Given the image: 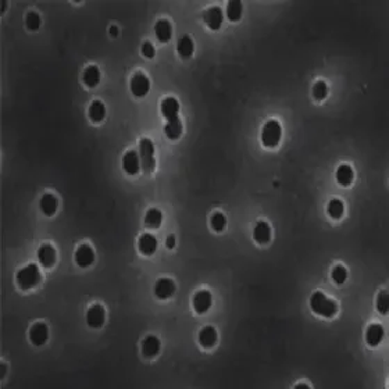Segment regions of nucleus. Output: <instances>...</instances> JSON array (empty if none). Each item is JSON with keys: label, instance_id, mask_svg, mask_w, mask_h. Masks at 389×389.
<instances>
[{"label": "nucleus", "instance_id": "4c0bfd02", "mask_svg": "<svg viewBox=\"0 0 389 389\" xmlns=\"http://www.w3.org/2000/svg\"><path fill=\"white\" fill-rule=\"evenodd\" d=\"M110 35H113V36H117V35H118V28H117L115 25L110 27Z\"/></svg>", "mask_w": 389, "mask_h": 389}, {"label": "nucleus", "instance_id": "c756f323", "mask_svg": "<svg viewBox=\"0 0 389 389\" xmlns=\"http://www.w3.org/2000/svg\"><path fill=\"white\" fill-rule=\"evenodd\" d=\"M328 85L325 81H317L313 85V96L317 100H325L328 96Z\"/></svg>", "mask_w": 389, "mask_h": 389}, {"label": "nucleus", "instance_id": "9b49d317", "mask_svg": "<svg viewBox=\"0 0 389 389\" xmlns=\"http://www.w3.org/2000/svg\"><path fill=\"white\" fill-rule=\"evenodd\" d=\"M75 263L79 267H91L95 263V250L89 245H81L75 252Z\"/></svg>", "mask_w": 389, "mask_h": 389}, {"label": "nucleus", "instance_id": "6e6552de", "mask_svg": "<svg viewBox=\"0 0 389 389\" xmlns=\"http://www.w3.org/2000/svg\"><path fill=\"white\" fill-rule=\"evenodd\" d=\"M106 321V312L101 304H93L88 309L87 312V324L88 327L97 330L103 327V324Z\"/></svg>", "mask_w": 389, "mask_h": 389}, {"label": "nucleus", "instance_id": "a211bd4d", "mask_svg": "<svg viewBox=\"0 0 389 389\" xmlns=\"http://www.w3.org/2000/svg\"><path fill=\"white\" fill-rule=\"evenodd\" d=\"M39 207H40V212L44 213L45 216H54L58 209V199L54 196L53 193H45L44 196L40 197Z\"/></svg>", "mask_w": 389, "mask_h": 389}, {"label": "nucleus", "instance_id": "f8f14e48", "mask_svg": "<svg viewBox=\"0 0 389 389\" xmlns=\"http://www.w3.org/2000/svg\"><path fill=\"white\" fill-rule=\"evenodd\" d=\"M160 110H161V114L167 121L175 120V118H178V114H179V101L173 96L166 97L160 105Z\"/></svg>", "mask_w": 389, "mask_h": 389}, {"label": "nucleus", "instance_id": "412c9836", "mask_svg": "<svg viewBox=\"0 0 389 389\" xmlns=\"http://www.w3.org/2000/svg\"><path fill=\"white\" fill-rule=\"evenodd\" d=\"M217 339H218V335H217V330L214 327L207 325V327L202 328L200 332H199V342H200V345L204 349L214 347V345L217 343Z\"/></svg>", "mask_w": 389, "mask_h": 389}, {"label": "nucleus", "instance_id": "423d86ee", "mask_svg": "<svg viewBox=\"0 0 389 389\" xmlns=\"http://www.w3.org/2000/svg\"><path fill=\"white\" fill-rule=\"evenodd\" d=\"M203 21L207 25V28L212 31H218L224 23V13L220 6H212L203 13Z\"/></svg>", "mask_w": 389, "mask_h": 389}, {"label": "nucleus", "instance_id": "b1692460", "mask_svg": "<svg viewBox=\"0 0 389 389\" xmlns=\"http://www.w3.org/2000/svg\"><path fill=\"white\" fill-rule=\"evenodd\" d=\"M177 50L183 60L192 57L193 52H195V45H193L192 38L189 35H183L182 38L178 40Z\"/></svg>", "mask_w": 389, "mask_h": 389}, {"label": "nucleus", "instance_id": "72a5a7b5", "mask_svg": "<svg viewBox=\"0 0 389 389\" xmlns=\"http://www.w3.org/2000/svg\"><path fill=\"white\" fill-rule=\"evenodd\" d=\"M40 24H42V19H40V15L36 13V11H29L27 17H25V25L29 31H38L40 28Z\"/></svg>", "mask_w": 389, "mask_h": 389}, {"label": "nucleus", "instance_id": "0eeeda50", "mask_svg": "<svg viewBox=\"0 0 389 389\" xmlns=\"http://www.w3.org/2000/svg\"><path fill=\"white\" fill-rule=\"evenodd\" d=\"M122 168L128 175H136L142 170L139 153L136 150H127L122 156Z\"/></svg>", "mask_w": 389, "mask_h": 389}, {"label": "nucleus", "instance_id": "f3484780", "mask_svg": "<svg viewBox=\"0 0 389 389\" xmlns=\"http://www.w3.org/2000/svg\"><path fill=\"white\" fill-rule=\"evenodd\" d=\"M56 259H57V255H56V250L52 245H42L39 246L38 249V260L42 267H52V265L56 263Z\"/></svg>", "mask_w": 389, "mask_h": 389}, {"label": "nucleus", "instance_id": "20e7f679", "mask_svg": "<svg viewBox=\"0 0 389 389\" xmlns=\"http://www.w3.org/2000/svg\"><path fill=\"white\" fill-rule=\"evenodd\" d=\"M139 157L142 164V171L145 174H152L156 168L154 160V145L149 138H142L139 142Z\"/></svg>", "mask_w": 389, "mask_h": 389}, {"label": "nucleus", "instance_id": "e433bc0d", "mask_svg": "<svg viewBox=\"0 0 389 389\" xmlns=\"http://www.w3.org/2000/svg\"><path fill=\"white\" fill-rule=\"evenodd\" d=\"M293 389H310V386L308 384H304V382H299V384L295 385Z\"/></svg>", "mask_w": 389, "mask_h": 389}, {"label": "nucleus", "instance_id": "5701e85b", "mask_svg": "<svg viewBox=\"0 0 389 389\" xmlns=\"http://www.w3.org/2000/svg\"><path fill=\"white\" fill-rule=\"evenodd\" d=\"M353 178H355V173L349 164H341L336 168V182L341 187H349L353 182Z\"/></svg>", "mask_w": 389, "mask_h": 389}, {"label": "nucleus", "instance_id": "6ab92c4d", "mask_svg": "<svg viewBox=\"0 0 389 389\" xmlns=\"http://www.w3.org/2000/svg\"><path fill=\"white\" fill-rule=\"evenodd\" d=\"M253 239L260 245H267L271 240V227L269 222L259 221L253 230Z\"/></svg>", "mask_w": 389, "mask_h": 389}, {"label": "nucleus", "instance_id": "a878e982", "mask_svg": "<svg viewBox=\"0 0 389 389\" xmlns=\"http://www.w3.org/2000/svg\"><path fill=\"white\" fill-rule=\"evenodd\" d=\"M183 131V125L179 118L167 121V124L164 125V134L170 140H177L181 138Z\"/></svg>", "mask_w": 389, "mask_h": 389}, {"label": "nucleus", "instance_id": "f03ea898", "mask_svg": "<svg viewBox=\"0 0 389 389\" xmlns=\"http://www.w3.org/2000/svg\"><path fill=\"white\" fill-rule=\"evenodd\" d=\"M42 279V275H40V270L36 264L31 263L27 267H23L19 270L17 275H15V281H17V285L23 291H28V289L35 288L36 285H39Z\"/></svg>", "mask_w": 389, "mask_h": 389}, {"label": "nucleus", "instance_id": "2eb2a0df", "mask_svg": "<svg viewBox=\"0 0 389 389\" xmlns=\"http://www.w3.org/2000/svg\"><path fill=\"white\" fill-rule=\"evenodd\" d=\"M154 32L161 44H167L173 38V25L168 19L160 18L154 25Z\"/></svg>", "mask_w": 389, "mask_h": 389}, {"label": "nucleus", "instance_id": "ddd939ff", "mask_svg": "<svg viewBox=\"0 0 389 389\" xmlns=\"http://www.w3.org/2000/svg\"><path fill=\"white\" fill-rule=\"evenodd\" d=\"M175 283L170 278H160L154 285V295L159 299H170L175 293Z\"/></svg>", "mask_w": 389, "mask_h": 389}, {"label": "nucleus", "instance_id": "c85d7f7f", "mask_svg": "<svg viewBox=\"0 0 389 389\" xmlns=\"http://www.w3.org/2000/svg\"><path fill=\"white\" fill-rule=\"evenodd\" d=\"M327 212L332 220H341L343 217V213H345V204L339 199H332L328 203Z\"/></svg>", "mask_w": 389, "mask_h": 389}, {"label": "nucleus", "instance_id": "2f4dec72", "mask_svg": "<svg viewBox=\"0 0 389 389\" xmlns=\"http://www.w3.org/2000/svg\"><path fill=\"white\" fill-rule=\"evenodd\" d=\"M375 308L377 310L385 316V314H388L389 313V293L382 291V292L378 293V296H377V302H375Z\"/></svg>", "mask_w": 389, "mask_h": 389}, {"label": "nucleus", "instance_id": "473e14b6", "mask_svg": "<svg viewBox=\"0 0 389 389\" xmlns=\"http://www.w3.org/2000/svg\"><path fill=\"white\" fill-rule=\"evenodd\" d=\"M210 226L216 232H222L227 227V217L222 213H214L210 218Z\"/></svg>", "mask_w": 389, "mask_h": 389}, {"label": "nucleus", "instance_id": "7ed1b4c3", "mask_svg": "<svg viewBox=\"0 0 389 389\" xmlns=\"http://www.w3.org/2000/svg\"><path fill=\"white\" fill-rule=\"evenodd\" d=\"M282 138V125L277 120H269L261 130V142L265 148H277Z\"/></svg>", "mask_w": 389, "mask_h": 389}, {"label": "nucleus", "instance_id": "dca6fc26", "mask_svg": "<svg viewBox=\"0 0 389 389\" xmlns=\"http://www.w3.org/2000/svg\"><path fill=\"white\" fill-rule=\"evenodd\" d=\"M385 336V330L381 324H371L365 331V342L371 347L378 346Z\"/></svg>", "mask_w": 389, "mask_h": 389}, {"label": "nucleus", "instance_id": "cd10ccee", "mask_svg": "<svg viewBox=\"0 0 389 389\" xmlns=\"http://www.w3.org/2000/svg\"><path fill=\"white\" fill-rule=\"evenodd\" d=\"M161 222H163V213L160 212L159 209H156V207L149 209L146 212V214H145V226L150 228V230L160 228Z\"/></svg>", "mask_w": 389, "mask_h": 389}, {"label": "nucleus", "instance_id": "aec40b11", "mask_svg": "<svg viewBox=\"0 0 389 389\" xmlns=\"http://www.w3.org/2000/svg\"><path fill=\"white\" fill-rule=\"evenodd\" d=\"M138 249L144 256H152L157 249V239L152 234H144L138 240Z\"/></svg>", "mask_w": 389, "mask_h": 389}, {"label": "nucleus", "instance_id": "4468645a", "mask_svg": "<svg viewBox=\"0 0 389 389\" xmlns=\"http://www.w3.org/2000/svg\"><path fill=\"white\" fill-rule=\"evenodd\" d=\"M160 351H161V342L157 336L149 335L146 336L142 342V353H144L145 357H156L159 355Z\"/></svg>", "mask_w": 389, "mask_h": 389}, {"label": "nucleus", "instance_id": "f704fd0d", "mask_svg": "<svg viewBox=\"0 0 389 389\" xmlns=\"http://www.w3.org/2000/svg\"><path fill=\"white\" fill-rule=\"evenodd\" d=\"M154 53H156V49H154V45L150 42V40H145L142 44V56L146 58H153Z\"/></svg>", "mask_w": 389, "mask_h": 389}, {"label": "nucleus", "instance_id": "f257e3e1", "mask_svg": "<svg viewBox=\"0 0 389 389\" xmlns=\"http://www.w3.org/2000/svg\"><path fill=\"white\" fill-rule=\"evenodd\" d=\"M310 308L317 316L325 318H332L338 313V304L321 291L314 292L310 296Z\"/></svg>", "mask_w": 389, "mask_h": 389}, {"label": "nucleus", "instance_id": "9d476101", "mask_svg": "<svg viewBox=\"0 0 389 389\" xmlns=\"http://www.w3.org/2000/svg\"><path fill=\"white\" fill-rule=\"evenodd\" d=\"M49 339V328L45 322H36L29 330V341L35 346L45 345Z\"/></svg>", "mask_w": 389, "mask_h": 389}, {"label": "nucleus", "instance_id": "bb28decb", "mask_svg": "<svg viewBox=\"0 0 389 389\" xmlns=\"http://www.w3.org/2000/svg\"><path fill=\"white\" fill-rule=\"evenodd\" d=\"M242 14H243V5H242V2H239V0H231V2L227 3L226 15L231 23L239 21L242 18Z\"/></svg>", "mask_w": 389, "mask_h": 389}, {"label": "nucleus", "instance_id": "393cba45", "mask_svg": "<svg viewBox=\"0 0 389 389\" xmlns=\"http://www.w3.org/2000/svg\"><path fill=\"white\" fill-rule=\"evenodd\" d=\"M88 115L92 120V122L95 124H99L101 121L105 120L106 117V106L105 103L100 100H93L89 106V111H88Z\"/></svg>", "mask_w": 389, "mask_h": 389}, {"label": "nucleus", "instance_id": "1a4fd4ad", "mask_svg": "<svg viewBox=\"0 0 389 389\" xmlns=\"http://www.w3.org/2000/svg\"><path fill=\"white\" fill-rule=\"evenodd\" d=\"M212 293L209 292V291L202 289V291H197V292L193 295L192 306L193 310H195L197 314H204L209 309L212 308Z\"/></svg>", "mask_w": 389, "mask_h": 389}, {"label": "nucleus", "instance_id": "4be33fe9", "mask_svg": "<svg viewBox=\"0 0 389 389\" xmlns=\"http://www.w3.org/2000/svg\"><path fill=\"white\" fill-rule=\"evenodd\" d=\"M100 70L97 66H88L82 72V81L88 88H95L100 82Z\"/></svg>", "mask_w": 389, "mask_h": 389}, {"label": "nucleus", "instance_id": "c9c22d12", "mask_svg": "<svg viewBox=\"0 0 389 389\" xmlns=\"http://www.w3.org/2000/svg\"><path fill=\"white\" fill-rule=\"evenodd\" d=\"M166 246H167L168 249H174V248H175V236L174 235L167 236V239H166Z\"/></svg>", "mask_w": 389, "mask_h": 389}, {"label": "nucleus", "instance_id": "7c9ffc66", "mask_svg": "<svg viewBox=\"0 0 389 389\" xmlns=\"http://www.w3.org/2000/svg\"><path fill=\"white\" fill-rule=\"evenodd\" d=\"M331 278L336 285L345 283L346 279H347V270H346V267H343L342 264L335 265L331 271Z\"/></svg>", "mask_w": 389, "mask_h": 389}, {"label": "nucleus", "instance_id": "39448f33", "mask_svg": "<svg viewBox=\"0 0 389 389\" xmlns=\"http://www.w3.org/2000/svg\"><path fill=\"white\" fill-rule=\"evenodd\" d=\"M130 89L132 95L136 97L146 96L150 91L149 78L145 75L144 72H135L130 82Z\"/></svg>", "mask_w": 389, "mask_h": 389}]
</instances>
